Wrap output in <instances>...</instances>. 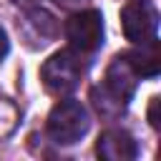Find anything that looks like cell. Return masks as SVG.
Listing matches in <instances>:
<instances>
[{
    "label": "cell",
    "mask_w": 161,
    "mask_h": 161,
    "mask_svg": "<svg viewBox=\"0 0 161 161\" xmlns=\"http://www.w3.org/2000/svg\"><path fill=\"white\" fill-rule=\"evenodd\" d=\"M96 153L103 161H133L138 156V143L128 131L111 128V131L101 133V138L96 143Z\"/></svg>",
    "instance_id": "cell-6"
},
{
    "label": "cell",
    "mask_w": 161,
    "mask_h": 161,
    "mask_svg": "<svg viewBox=\"0 0 161 161\" xmlns=\"http://www.w3.org/2000/svg\"><path fill=\"white\" fill-rule=\"evenodd\" d=\"M15 126H18V108L8 98L0 96V138L10 136L15 131Z\"/></svg>",
    "instance_id": "cell-9"
},
{
    "label": "cell",
    "mask_w": 161,
    "mask_h": 161,
    "mask_svg": "<svg viewBox=\"0 0 161 161\" xmlns=\"http://www.w3.org/2000/svg\"><path fill=\"white\" fill-rule=\"evenodd\" d=\"M136 86H138L136 70L131 68V63L126 60V55H116L111 60V65L106 68V78L101 80V88L111 98H116L121 106H128V101L136 93Z\"/></svg>",
    "instance_id": "cell-5"
},
{
    "label": "cell",
    "mask_w": 161,
    "mask_h": 161,
    "mask_svg": "<svg viewBox=\"0 0 161 161\" xmlns=\"http://www.w3.org/2000/svg\"><path fill=\"white\" fill-rule=\"evenodd\" d=\"M83 73H86L83 53H78L73 48L53 53L40 65V80H43L45 91H50L53 96H68V93H73L78 88Z\"/></svg>",
    "instance_id": "cell-1"
},
{
    "label": "cell",
    "mask_w": 161,
    "mask_h": 161,
    "mask_svg": "<svg viewBox=\"0 0 161 161\" xmlns=\"http://www.w3.org/2000/svg\"><path fill=\"white\" fill-rule=\"evenodd\" d=\"M121 28L131 43L153 40L158 33V10L151 0H128L121 10Z\"/></svg>",
    "instance_id": "cell-3"
},
{
    "label": "cell",
    "mask_w": 161,
    "mask_h": 161,
    "mask_svg": "<svg viewBox=\"0 0 161 161\" xmlns=\"http://www.w3.org/2000/svg\"><path fill=\"white\" fill-rule=\"evenodd\" d=\"M65 38L73 50L93 53L103 45V15L98 10L73 13L65 23Z\"/></svg>",
    "instance_id": "cell-4"
},
{
    "label": "cell",
    "mask_w": 161,
    "mask_h": 161,
    "mask_svg": "<svg viewBox=\"0 0 161 161\" xmlns=\"http://www.w3.org/2000/svg\"><path fill=\"white\" fill-rule=\"evenodd\" d=\"M18 8H25V10H30V8H38L40 5V0H13Z\"/></svg>",
    "instance_id": "cell-13"
},
{
    "label": "cell",
    "mask_w": 161,
    "mask_h": 161,
    "mask_svg": "<svg viewBox=\"0 0 161 161\" xmlns=\"http://www.w3.org/2000/svg\"><path fill=\"white\" fill-rule=\"evenodd\" d=\"M88 128H91V116L80 101L73 98L58 101L48 113V136L60 146L78 143L88 133Z\"/></svg>",
    "instance_id": "cell-2"
},
{
    "label": "cell",
    "mask_w": 161,
    "mask_h": 161,
    "mask_svg": "<svg viewBox=\"0 0 161 161\" xmlns=\"http://www.w3.org/2000/svg\"><path fill=\"white\" fill-rule=\"evenodd\" d=\"M18 30L23 33V38L28 40L30 48H43L48 45L55 33H58V23L55 18L48 13V10H38V8H30V13L23 18V23L18 25Z\"/></svg>",
    "instance_id": "cell-7"
},
{
    "label": "cell",
    "mask_w": 161,
    "mask_h": 161,
    "mask_svg": "<svg viewBox=\"0 0 161 161\" xmlns=\"http://www.w3.org/2000/svg\"><path fill=\"white\" fill-rule=\"evenodd\" d=\"M8 50H10V40H8V35H5V30L0 28V60L8 55Z\"/></svg>",
    "instance_id": "cell-11"
},
{
    "label": "cell",
    "mask_w": 161,
    "mask_h": 161,
    "mask_svg": "<svg viewBox=\"0 0 161 161\" xmlns=\"http://www.w3.org/2000/svg\"><path fill=\"white\" fill-rule=\"evenodd\" d=\"M148 123H151V128H161V123H158V96H153L151 101H148Z\"/></svg>",
    "instance_id": "cell-10"
},
{
    "label": "cell",
    "mask_w": 161,
    "mask_h": 161,
    "mask_svg": "<svg viewBox=\"0 0 161 161\" xmlns=\"http://www.w3.org/2000/svg\"><path fill=\"white\" fill-rule=\"evenodd\" d=\"M60 8H80L83 3H88V0H55Z\"/></svg>",
    "instance_id": "cell-12"
},
{
    "label": "cell",
    "mask_w": 161,
    "mask_h": 161,
    "mask_svg": "<svg viewBox=\"0 0 161 161\" xmlns=\"http://www.w3.org/2000/svg\"><path fill=\"white\" fill-rule=\"evenodd\" d=\"M138 48L123 53L126 60L131 63V68L136 70L138 78H156L161 70V53H158V38L146 40V43H136Z\"/></svg>",
    "instance_id": "cell-8"
}]
</instances>
